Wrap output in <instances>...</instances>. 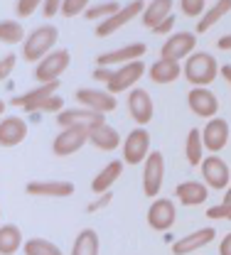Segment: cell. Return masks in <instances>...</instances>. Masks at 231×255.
I'll return each instance as SVG.
<instances>
[{
    "label": "cell",
    "mask_w": 231,
    "mask_h": 255,
    "mask_svg": "<svg viewBox=\"0 0 231 255\" xmlns=\"http://www.w3.org/2000/svg\"><path fill=\"white\" fill-rule=\"evenodd\" d=\"M182 74V66L180 62H175V59H158V62L150 66V79L155 81V84H172L177 76Z\"/></svg>",
    "instance_id": "24"
},
{
    "label": "cell",
    "mask_w": 231,
    "mask_h": 255,
    "mask_svg": "<svg viewBox=\"0 0 231 255\" xmlns=\"http://www.w3.org/2000/svg\"><path fill=\"white\" fill-rule=\"evenodd\" d=\"M163 179H165V157H163V152H150L145 159V169H143L145 196H158V191L163 187Z\"/></svg>",
    "instance_id": "4"
},
{
    "label": "cell",
    "mask_w": 231,
    "mask_h": 255,
    "mask_svg": "<svg viewBox=\"0 0 231 255\" xmlns=\"http://www.w3.org/2000/svg\"><path fill=\"white\" fill-rule=\"evenodd\" d=\"M170 10H172V0H153L145 7V12H143V25L150 27V30H155L160 22H165L167 17L172 15Z\"/></svg>",
    "instance_id": "25"
},
{
    "label": "cell",
    "mask_w": 231,
    "mask_h": 255,
    "mask_svg": "<svg viewBox=\"0 0 231 255\" xmlns=\"http://www.w3.org/2000/svg\"><path fill=\"white\" fill-rule=\"evenodd\" d=\"M27 137V123L17 116H7L0 123V145L2 147H15Z\"/></svg>",
    "instance_id": "18"
},
{
    "label": "cell",
    "mask_w": 231,
    "mask_h": 255,
    "mask_svg": "<svg viewBox=\"0 0 231 255\" xmlns=\"http://www.w3.org/2000/svg\"><path fill=\"white\" fill-rule=\"evenodd\" d=\"M185 152H187V159L192 164H202L204 162V140H202L199 130H190L187 142H185Z\"/></svg>",
    "instance_id": "30"
},
{
    "label": "cell",
    "mask_w": 231,
    "mask_h": 255,
    "mask_svg": "<svg viewBox=\"0 0 231 255\" xmlns=\"http://www.w3.org/2000/svg\"><path fill=\"white\" fill-rule=\"evenodd\" d=\"M89 140V128H64L57 137H54V155L66 157V155H74L76 150L84 147V142Z\"/></svg>",
    "instance_id": "9"
},
{
    "label": "cell",
    "mask_w": 231,
    "mask_h": 255,
    "mask_svg": "<svg viewBox=\"0 0 231 255\" xmlns=\"http://www.w3.org/2000/svg\"><path fill=\"white\" fill-rule=\"evenodd\" d=\"M207 216H209V219H229V209H227L224 204H219V206L209 209V211H207Z\"/></svg>",
    "instance_id": "40"
},
{
    "label": "cell",
    "mask_w": 231,
    "mask_h": 255,
    "mask_svg": "<svg viewBox=\"0 0 231 255\" xmlns=\"http://www.w3.org/2000/svg\"><path fill=\"white\" fill-rule=\"evenodd\" d=\"M57 37H59V32H57V27H52V25H47V27H37V30L27 37V42H25L22 57H25L27 62L39 64L47 54H49V49L57 44Z\"/></svg>",
    "instance_id": "2"
},
{
    "label": "cell",
    "mask_w": 231,
    "mask_h": 255,
    "mask_svg": "<svg viewBox=\"0 0 231 255\" xmlns=\"http://www.w3.org/2000/svg\"><path fill=\"white\" fill-rule=\"evenodd\" d=\"M202 174H204V182L212 187V189H224L229 187V164L222 157L212 155L202 162Z\"/></svg>",
    "instance_id": "11"
},
{
    "label": "cell",
    "mask_w": 231,
    "mask_h": 255,
    "mask_svg": "<svg viewBox=\"0 0 231 255\" xmlns=\"http://www.w3.org/2000/svg\"><path fill=\"white\" fill-rule=\"evenodd\" d=\"M76 101L84 108L99 111V113H111L116 111V96L111 91H99V89H79L76 91Z\"/></svg>",
    "instance_id": "10"
},
{
    "label": "cell",
    "mask_w": 231,
    "mask_h": 255,
    "mask_svg": "<svg viewBox=\"0 0 231 255\" xmlns=\"http://www.w3.org/2000/svg\"><path fill=\"white\" fill-rule=\"evenodd\" d=\"M187 103L199 118H214L219 111V101L209 89H192L187 96Z\"/></svg>",
    "instance_id": "17"
},
{
    "label": "cell",
    "mask_w": 231,
    "mask_h": 255,
    "mask_svg": "<svg viewBox=\"0 0 231 255\" xmlns=\"http://www.w3.org/2000/svg\"><path fill=\"white\" fill-rule=\"evenodd\" d=\"M148 52V47L143 42H135V44H128V47H121V49H113V52H106V54H99V66H113V64H128V62H138L143 54Z\"/></svg>",
    "instance_id": "15"
},
{
    "label": "cell",
    "mask_w": 231,
    "mask_h": 255,
    "mask_svg": "<svg viewBox=\"0 0 231 255\" xmlns=\"http://www.w3.org/2000/svg\"><path fill=\"white\" fill-rule=\"evenodd\" d=\"M111 199H113V194H111V191L101 194V196L96 199V201H94V204H89V206H86V211H89V214H94V211H99V209H106V206L111 204Z\"/></svg>",
    "instance_id": "37"
},
{
    "label": "cell",
    "mask_w": 231,
    "mask_h": 255,
    "mask_svg": "<svg viewBox=\"0 0 231 255\" xmlns=\"http://www.w3.org/2000/svg\"><path fill=\"white\" fill-rule=\"evenodd\" d=\"M214 228L212 226H207V228H199L195 233H190V236H185V238H180L175 246H172V253L175 255H185V253H195L199 248H204L207 243H212L214 241Z\"/></svg>",
    "instance_id": "20"
},
{
    "label": "cell",
    "mask_w": 231,
    "mask_h": 255,
    "mask_svg": "<svg viewBox=\"0 0 231 255\" xmlns=\"http://www.w3.org/2000/svg\"><path fill=\"white\" fill-rule=\"evenodd\" d=\"M219 49H231V34H224L219 39Z\"/></svg>",
    "instance_id": "44"
},
{
    "label": "cell",
    "mask_w": 231,
    "mask_h": 255,
    "mask_svg": "<svg viewBox=\"0 0 231 255\" xmlns=\"http://www.w3.org/2000/svg\"><path fill=\"white\" fill-rule=\"evenodd\" d=\"M71 255H99V236L94 228H84L76 236Z\"/></svg>",
    "instance_id": "28"
},
{
    "label": "cell",
    "mask_w": 231,
    "mask_h": 255,
    "mask_svg": "<svg viewBox=\"0 0 231 255\" xmlns=\"http://www.w3.org/2000/svg\"><path fill=\"white\" fill-rule=\"evenodd\" d=\"M20 246H22V233H20V228L12 226V223H2V226H0V253L12 255Z\"/></svg>",
    "instance_id": "27"
},
{
    "label": "cell",
    "mask_w": 231,
    "mask_h": 255,
    "mask_svg": "<svg viewBox=\"0 0 231 255\" xmlns=\"http://www.w3.org/2000/svg\"><path fill=\"white\" fill-rule=\"evenodd\" d=\"M57 123L62 128H91L99 126V123H106L103 121V113L99 111H91V108H69V111H59L57 116Z\"/></svg>",
    "instance_id": "7"
},
{
    "label": "cell",
    "mask_w": 231,
    "mask_h": 255,
    "mask_svg": "<svg viewBox=\"0 0 231 255\" xmlns=\"http://www.w3.org/2000/svg\"><path fill=\"white\" fill-rule=\"evenodd\" d=\"M57 89H59V81H49V84H42L39 89H32V91H27V94L12 98V103L20 106V108H25V111H39L42 103L49 101Z\"/></svg>",
    "instance_id": "19"
},
{
    "label": "cell",
    "mask_w": 231,
    "mask_h": 255,
    "mask_svg": "<svg viewBox=\"0 0 231 255\" xmlns=\"http://www.w3.org/2000/svg\"><path fill=\"white\" fill-rule=\"evenodd\" d=\"M111 76H113V69H96V71H94V79H96V81H106V84H108Z\"/></svg>",
    "instance_id": "41"
},
{
    "label": "cell",
    "mask_w": 231,
    "mask_h": 255,
    "mask_svg": "<svg viewBox=\"0 0 231 255\" xmlns=\"http://www.w3.org/2000/svg\"><path fill=\"white\" fill-rule=\"evenodd\" d=\"M25 189L32 196H71L74 184L71 182H30Z\"/></svg>",
    "instance_id": "23"
},
{
    "label": "cell",
    "mask_w": 231,
    "mask_h": 255,
    "mask_svg": "<svg viewBox=\"0 0 231 255\" xmlns=\"http://www.w3.org/2000/svg\"><path fill=\"white\" fill-rule=\"evenodd\" d=\"M175 219H177V211H175V204H172L170 199H155L153 206L148 209V223H150V228H155V231L172 228Z\"/></svg>",
    "instance_id": "13"
},
{
    "label": "cell",
    "mask_w": 231,
    "mask_h": 255,
    "mask_svg": "<svg viewBox=\"0 0 231 255\" xmlns=\"http://www.w3.org/2000/svg\"><path fill=\"white\" fill-rule=\"evenodd\" d=\"M222 76L231 84V64H224V66H222Z\"/></svg>",
    "instance_id": "46"
},
{
    "label": "cell",
    "mask_w": 231,
    "mask_h": 255,
    "mask_svg": "<svg viewBox=\"0 0 231 255\" xmlns=\"http://www.w3.org/2000/svg\"><path fill=\"white\" fill-rule=\"evenodd\" d=\"M128 111H131L133 121L138 123V126H148L150 121H153V98L148 91H143V89H133L131 96H128Z\"/></svg>",
    "instance_id": "14"
},
{
    "label": "cell",
    "mask_w": 231,
    "mask_h": 255,
    "mask_svg": "<svg viewBox=\"0 0 231 255\" xmlns=\"http://www.w3.org/2000/svg\"><path fill=\"white\" fill-rule=\"evenodd\" d=\"M123 159L128 162V164H140V162H145L148 159V150H150V135H148V130L145 128H135L131 135L126 137V142H123Z\"/></svg>",
    "instance_id": "6"
},
{
    "label": "cell",
    "mask_w": 231,
    "mask_h": 255,
    "mask_svg": "<svg viewBox=\"0 0 231 255\" xmlns=\"http://www.w3.org/2000/svg\"><path fill=\"white\" fill-rule=\"evenodd\" d=\"M121 172H123V162H121V159H113V162H108V164L101 169L99 174L94 177V182H91V189L96 191V194H106V191H111V187L116 184V179L121 177Z\"/></svg>",
    "instance_id": "22"
},
{
    "label": "cell",
    "mask_w": 231,
    "mask_h": 255,
    "mask_svg": "<svg viewBox=\"0 0 231 255\" xmlns=\"http://www.w3.org/2000/svg\"><path fill=\"white\" fill-rule=\"evenodd\" d=\"M143 74H145V66H143L140 59H138V62L121 64L118 69H113V76H111V81L106 84V89H108L111 94H121V91L135 86V84L140 81Z\"/></svg>",
    "instance_id": "5"
},
{
    "label": "cell",
    "mask_w": 231,
    "mask_h": 255,
    "mask_svg": "<svg viewBox=\"0 0 231 255\" xmlns=\"http://www.w3.org/2000/svg\"><path fill=\"white\" fill-rule=\"evenodd\" d=\"M39 5H44V0H17V15L20 17H30Z\"/></svg>",
    "instance_id": "36"
},
{
    "label": "cell",
    "mask_w": 231,
    "mask_h": 255,
    "mask_svg": "<svg viewBox=\"0 0 231 255\" xmlns=\"http://www.w3.org/2000/svg\"><path fill=\"white\" fill-rule=\"evenodd\" d=\"M140 12H145L143 0H133L131 5L121 7L116 15H111V17H106V20L101 22L99 27H96V37H108V34H113L116 30H121L123 25H128L133 17H135V15H140Z\"/></svg>",
    "instance_id": "8"
},
{
    "label": "cell",
    "mask_w": 231,
    "mask_h": 255,
    "mask_svg": "<svg viewBox=\"0 0 231 255\" xmlns=\"http://www.w3.org/2000/svg\"><path fill=\"white\" fill-rule=\"evenodd\" d=\"M195 44H197V37H195L192 32H177V34H172L165 42V47H163V59L182 62L187 54H192Z\"/></svg>",
    "instance_id": "12"
},
{
    "label": "cell",
    "mask_w": 231,
    "mask_h": 255,
    "mask_svg": "<svg viewBox=\"0 0 231 255\" xmlns=\"http://www.w3.org/2000/svg\"><path fill=\"white\" fill-rule=\"evenodd\" d=\"M229 10H231V0H217V5H214L212 10H207V12L199 17L197 32H207L212 25H217V22H219V17H224Z\"/></svg>",
    "instance_id": "29"
},
{
    "label": "cell",
    "mask_w": 231,
    "mask_h": 255,
    "mask_svg": "<svg viewBox=\"0 0 231 255\" xmlns=\"http://www.w3.org/2000/svg\"><path fill=\"white\" fill-rule=\"evenodd\" d=\"M62 2H64V0H44V5H42L44 17H52V15L62 12Z\"/></svg>",
    "instance_id": "38"
},
{
    "label": "cell",
    "mask_w": 231,
    "mask_h": 255,
    "mask_svg": "<svg viewBox=\"0 0 231 255\" xmlns=\"http://www.w3.org/2000/svg\"><path fill=\"white\" fill-rule=\"evenodd\" d=\"M25 255H64L47 238H30L25 243Z\"/></svg>",
    "instance_id": "32"
},
{
    "label": "cell",
    "mask_w": 231,
    "mask_h": 255,
    "mask_svg": "<svg viewBox=\"0 0 231 255\" xmlns=\"http://www.w3.org/2000/svg\"><path fill=\"white\" fill-rule=\"evenodd\" d=\"M202 140H204V147L212 150V152H219L227 142H229V123L224 118H212L204 132H202Z\"/></svg>",
    "instance_id": "16"
},
{
    "label": "cell",
    "mask_w": 231,
    "mask_h": 255,
    "mask_svg": "<svg viewBox=\"0 0 231 255\" xmlns=\"http://www.w3.org/2000/svg\"><path fill=\"white\" fill-rule=\"evenodd\" d=\"M180 5H182V12L190 17H197L204 12V0H180Z\"/></svg>",
    "instance_id": "35"
},
{
    "label": "cell",
    "mask_w": 231,
    "mask_h": 255,
    "mask_svg": "<svg viewBox=\"0 0 231 255\" xmlns=\"http://www.w3.org/2000/svg\"><path fill=\"white\" fill-rule=\"evenodd\" d=\"M89 140L99 147V150H116L121 145V135L116 128H111L108 123H99L89 130Z\"/></svg>",
    "instance_id": "21"
},
{
    "label": "cell",
    "mask_w": 231,
    "mask_h": 255,
    "mask_svg": "<svg viewBox=\"0 0 231 255\" xmlns=\"http://www.w3.org/2000/svg\"><path fill=\"white\" fill-rule=\"evenodd\" d=\"M69 62H71V57H69V52H66V49H54V52H49L42 62L37 64V69H34L37 81H39V84L59 81V76L66 71Z\"/></svg>",
    "instance_id": "3"
},
{
    "label": "cell",
    "mask_w": 231,
    "mask_h": 255,
    "mask_svg": "<svg viewBox=\"0 0 231 255\" xmlns=\"http://www.w3.org/2000/svg\"><path fill=\"white\" fill-rule=\"evenodd\" d=\"M121 10V5L118 2H101L96 7H91V10H86V20H99V17H111V15H116Z\"/></svg>",
    "instance_id": "33"
},
{
    "label": "cell",
    "mask_w": 231,
    "mask_h": 255,
    "mask_svg": "<svg viewBox=\"0 0 231 255\" xmlns=\"http://www.w3.org/2000/svg\"><path fill=\"white\" fill-rule=\"evenodd\" d=\"M207 187L202 182H182L177 187V199L185 204V206H199L207 201Z\"/></svg>",
    "instance_id": "26"
},
{
    "label": "cell",
    "mask_w": 231,
    "mask_h": 255,
    "mask_svg": "<svg viewBox=\"0 0 231 255\" xmlns=\"http://www.w3.org/2000/svg\"><path fill=\"white\" fill-rule=\"evenodd\" d=\"M22 37H25V30L17 20H2L0 22V42L2 44H17V42H22Z\"/></svg>",
    "instance_id": "31"
},
{
    "label": "cell",
    "mask_w": 231,
    "mask_h": 255,
    "mask_svg": "<svg viewBox=\"0 0 231 255\" xmlns=\"http://www.w3.org/2000/svg\"><path fill=\"white\" fill-rule=\"evenodd\" d=\"M15 69V54L10 52V54H5L2 57V62H0V79H7V74Z\"/></svg>",
    "instance_id": "39"
},
{
    "label": "cell",
    "mask_w": 231,
    "mask_h": 255,
    "mask_svg": "<svg viewBox=\"0 0 231 255\" xmlns=\"http://www.w3.org/2000/svg\"><path fill=\"white\" fill-rule=\"evenodd\" d=\"M89 0H64L62 2V15L64 17H76L79 12H86Z\"/></svg>",
    "instance_id": "34"
},
{
    "label": "cell",
    "mask_w": 231,
    "mask_h": 255,
    "mask_svg": "<svg viewBox=\"0 0 231 255\" xmlns=\"http://www.w3.org/2000/svg\"><path fill=\"white\" fill-rule=\"evenodd\" d=\"M219 71H222V66L217 64V59H214L212 54H207V52H195V54H190L187 62H185V76H187V81L195 84V86L212 84Z\"/></svg>",
    "instance_id": "1"
},
{
    "label": "cell",
    "mask_w": 231,
    "mask_h": 255,
    "mask_svg": "<svg viewBox=\"0 0 231 255\" xmlns=\"http://www.w3.org/2000/svg\"><path fill=\"white\" fill-rule=\"evenodd\" d=\"M219 255H231V233L224 236V241H222V246H219Z\"/></svg>",
    "instance_id": "43"
},
{
    "label": "cell",
    "mask_w": 231,
    "mask_h": 255,
    "mask_svg": "<svg viewBox=\"0 0 231 255\" xmlns=\"http://www.w3.org/2000/svg\"><path fill=\"white\" fill-rule=\"evenodd\" d=\"M222 204L229 209V219H231V187H227V194H224V201Z\"/></svg>",
    "instance_id": "45"
},
{
    "label": "cell",
    "mask_w": 231,
    "mask_h": 255,
    "mask_svg": "<svg viewBox=\"0 0 231 255\" xmlns=\"http://www.w3.org/2000/svg\"><path fill=\"white\" fill-rule=\"evenodd\" d=\"M172 25H175V17L170 15V17H167V20H165V22H160V25H158V27H155V30H153V32H158V34H165V32H170V30H172Z\"/></svg>",
    "instance_id": "42"
}]
</instances>
